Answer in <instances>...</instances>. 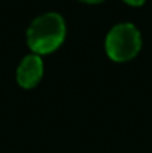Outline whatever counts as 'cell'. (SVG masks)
Wrapping results in <instances>:
<instances>
[{"label":"cell","mask_w":152,"mask_h":153,"mask_svg":"<svg viewBox=\"0 0 152 153\" xmlns=\"http://www.w3.org/2000/svg\"><path fill=\"white\" fill-rule=\"evenodd\" d=\"M43 76V62L39 55H28L25 56L18 70H16V80L22 88H33L39 83Z\"/></svg>","instance_id":"cell-3"},{"label":"cell","mask_w":152,"mask_h":153,"mask_svg":"<svg viewBox=\"0 0 152 153\" xmlns=\"http://www.w3.org/2000/svg\"><path fill=\"white\" fill-rule=\"evenodd\" d=\"M124 1L128 3V4H131V6H140V4L145 3V0H124Z\"/></svg>","instance_id":"cell-4"},{"label":"cell","mask_w":152,"mask_h":153,"mask_svg":"<svg viewBox=\"0 0 152 153\" xmlns=\"http://www.w3.org/2000/svg\"><path fill=\"white\" fill-rule=\"evenodd\" d=\"M142 46V37L139 30L130 24H118L115 25L106 37V52L110 59L116 62L130 61L134 58Z\"/></svg>","instance_id":"cell-2"},{"label":"cell","mask_w":152,"mask_h":153,"mask_svg":"<svg viewBox=\"0 0 152 153\" xmlns=\"http://www.w3.org/2000/svg\"><path fill=\"white\" fill-rule=\"evenodd\" d=\"M66 37V24L61 15L49 12L36 18L27 30V43L39 55L51 53L60 48Z\"/></svg>","instance_id":"cell-1"},{"label":"cell","mask_w":152,"mask_h":153,"mask_svg":"<svg viewBox=\"0 0 152 153\" xmlns=\"http://www.w3.org/2000/svg\"><path fill=\"white\" fill-rule=\"evenodd\" d=\"M81 1H85V3H100L103 0H81Z\"/></svg>","instance_id":"cell-5"}]
</instances>
